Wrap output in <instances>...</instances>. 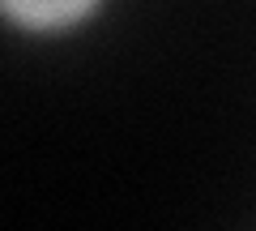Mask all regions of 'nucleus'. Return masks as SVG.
<instances>
[{"label": "nucleus", "instance_id": "obj_1", "mask_svg": "<svg viewBox=\"0 0 256 231\" xmlns=\"http://www.w3.org/2000/svg\"><path fill=\"white\" fill-rule=\"evenodd\" d=\"M111 0H0V18L13 35L26 39H64L94 26Z\"/></svg>", "mask_w": 256, "mask_h": 231}]
</instances>
